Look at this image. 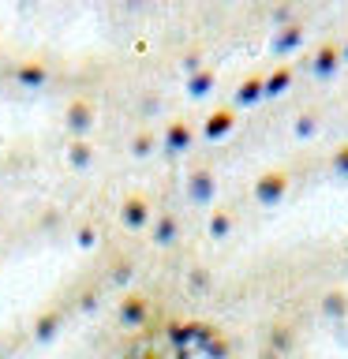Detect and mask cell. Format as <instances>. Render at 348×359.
Instances as JSON below:
<instances>
[{"label":"cell","instance_id":"obj_1","mask_svg":"<svg viewBox=\"0 0 348 359\" xmlns=\"http://www.w3.org/2000/svg\"><path fill=\"white\" fill-rule=\"evenodd\" d=\"M123 221H128V224H142L146 221V202L142 198H131L128 206H123Z\"/></svg>","mask_w":348,"mask_h":359},{"label":"cell","instance_id":"obj_2","mask_svg":"<svg viewBox=\"0 0 348 359\" xmlns=\"http://www.w3.org/2000/svg\"><path fill=\"white\" fill-rule=\"evenodd\" d=\"M281 187H285V180H281V176H266L262 180V184H258V198H277L281 195Z\"/></svg>","mask_w":348,"mask_h":359},{"label":"cell","instance_id":"obj_3","mask_svg":"<svg viewBox=\"0 0 348 359\" xmlns=\"http://www.w3.org/2000/svg\"><path fill=\"white\" fill-rule=\"evenodd\" d=\"M67 123H72V128H86V123H90V109L83 105V101H75V105H72V112H67Z\"/></svg>","mask_w":348,"mask_h":359},{"label":"cell","instance_id":"obj_4","mask_svg":"<svg viewBox=\"0 0 348 359\" xmlns=\"http://www.w3.org/2000/svg\"><path fill=\"white\" fill-rule=\"evenodd\" d=\"M229 123H232V116H229V112H218V116H213V120L206 123V131H210V135H221L225 128H229Z\"/></svg>","mask_w":348,"mask_h":359},{"label":"cell","instance_id":"obj_5","mask_svg":"<svg viewBox=\"0 0 348 359\" xmlns=\"http://www.w3.org/2000/svg\"><path fill=\"white\" fill-rule=\"evenodd\" d=\"M168 142H173V146L187 142V128H180V123H176V128H173V135H168Z\"/></svg>","mask_w":348,"mask_h":359},{"label":"cell","instance_id":"obj_6","mask_svg":"<svg viewBox=\"0 0 348 359\" xmlns=\"http://www.w3.org/2000/svg\"><path fill=\"white\" fill-rule=\"evenodd\" d=\"M22 79H27V83H41V67H27Z\"/></svg>","mask_w":348,"mask_h":359},{"label":"cell","instance_id":"obj_7","mask_svg":"<svg viewBox=\"0 0 348 359\" xmlns=\"http://www.w3.org/2000/svg\"><path fill=\"white\" fill-rule=\"evenodd\" d=\"M72 157H75V161H79V165H83V161H86V157H90V154H86V146H83V142H79V146H75V154H72Z\"/></svg>","mask_w":348,"mask_h":359},{"label":"cell","instance_id":"obj_8","mask_svg":"<svg viewBox=\"0 0 348 359\" xmlns=\"http://www.w3.org/2000/svg\"><path fill=\"white\" fill-rule=\"evenodd\" d=\"M344 150H348V146H344ZM337 165H341V168H344V165H348V154H341V157H337Z\"/></svg>","mask_w":348,"mask_h":359}]
</instances>
